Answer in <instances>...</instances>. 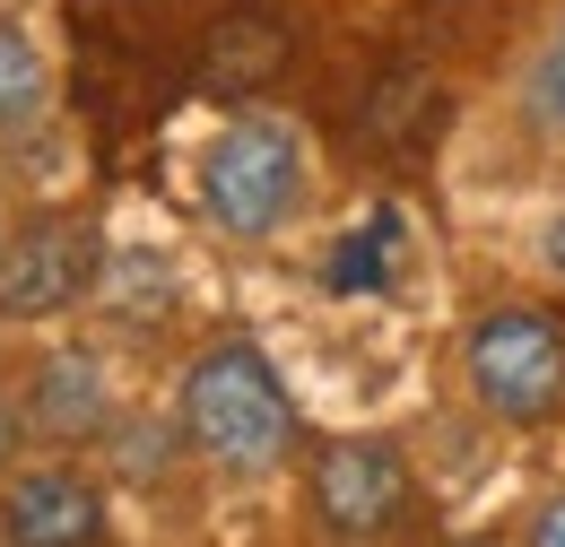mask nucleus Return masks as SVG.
<instances>
[{"label":"nucleus","instance_id":"ddd939ff","mask_svg":"<svg viewBox=\"0 0 565 547\" xmlns=\"http://www.w3.org/2000/svg\"><path fill=\"white\" fill-rule=\"evenodd\" d=\"M540 253H548V270H565V217L548 226V244H540Z\"/></svg>","mask_w":565,"mask_h":547},{"label":"nucleus","instance_id":"1a4fd4ad","mask_svg":"<svg viewBox=\"0 0 565 547\" xmlns=\"http://www.w3.org/2000/svg\"><path fill=\"white\" fill-rule=\"evenodd\" d=\"M44 87H53V69H44V53L0 18V131H18V122H35L44 114Z\"/></svg>","mask_w":565,"mask_h":547},{"label":"nucleus","instance_id":"423d86ee","mask_svg":"<svg viewBox=\"0 0 565 547\" xmlns=\"http://www.w3.org/2000/svg\"><path fill=\"white\" fill-rule=\"evenodd\" d=\"M105 539V486L71 461L18 470L0 486V547H96Z\"/></svg>","mask_w":565,"mask_h":547},{"label":"nucleus","instance_id":"0eeeda50","mask_svg":"<svg viewBox=\"0 0 565 547\" xmlns=\"http://www.w3.org/2000/svg\"><path fill=\"white\" fill-rule=\"evenodd\" d=\"M26 417H35L44 435H62V443H87V435L105 426V374H96L87 356H53L44 383H35V400H26Z\"/></svg>","mask_w":565,"mask_h":547},{"label":"nucleus","instance_id":"39448f33","mask_svg":"<svg viewBox=\"0 0 565 547\" xmlns=\"http://www.w3.org/2000/svg\"><path fill=\"white\" fill-rule=\"evenodd\" d=\"M105 270V244L87 217H35L0 244V322H53Z\"/></svg>","mask_w":565,"mask_h":547},{"label":"nucleus","instance_id":"4468645a","mask_svg":"<svg viewBox=\"0 0 565 547\" xmlns=\"http://www.w3.org/2000/svg\"><path fill=\"white\" fill-rule=\"evenodd\" d=\"M461 547H495V539H461Z\"/></svg>","mask_w":565,"mask_h":547},{"label":"nucleus","instance_id":"7ed1b4c3","mask_svg":"<svg viewBox=\"0 0 565 547\" xmlns=\"http://www.w3.org/2000/svg\"><path fill=\"white\" fill-rule=\"evenodd\" d=\"M461 374L495 426H548L565 409V322L540 304H495L461 340Z\"/></svg>","mask_w":565,"mask_h":547},{"label":"nucleus","instance_id":"20e7f679","mask_svg":"<svg viewBox=\"0 0 565 547\" xmlns=\"http://www.w3.org/2000/svg\"><path fill=\"white\" fill-rule=\"evenodd\" d=\"M313 522L331 530V539H392L401 522H409V461H401V443H383V435H331V443H313Z\"/></svg>","mask_w":565,"mask_h":547},{"label":"nucleus","instance_id":"f257e3e1","mask_svg":"<svg viewBox=\"0 0 565 547\" xmlns=\"http://www.w3.org/2000/svg\"><path fill=\"white\" fill-rule=\"evenodd\" d=\"M296 400H287L279 365L253 340H217L192 356L183 374V443L226 470V479H270L287 452H296Z\"/></svg>","mask_w":565,"mask_h":547},{"label":"nucleus","instance_id":"6e6552de","mask_svg":"<svg viewBox=\"0 0 565 547\" xmlns=\"http://www.w3.org/2000/svg\"><path fill=\"white\" fill-rule=\"evenodd\" d=\"M392 261H401V208H374L349 244L331 253V287H340V296H374V287L392 278Z\"/></svg>","mask_w":565,"mask_h":547},{"label":"nucleus","instance_id":"f03ea898","mask_svg":"<svg viewBox=\"0 0 565 547\" xmlns=\"http://www.w3.org/2000/svg\"><path fill=\"white\" fill-rule=\"evenodd\" d=\"M201 208L217 235L262 244L305 208V148L279 114H235L201 157Z\"/></svg>","mask_w":565,"mask_h":547},{"label":"nucleus","instance_id":"f8f14e48","mask_svg":"<svg viewBox=\"0 0 565 547\" xmlns=\"http://www.w3.org/2000/svg\"><path fill=\"white\" fill-rule=\"evenodd\" d=\"M9 461H18V409L0 400V470H9Z\"/></svg>","mask_w":565,"mask_h":547},{"label":"nucleus","instance_id":"9b49d317","mask_svg":"<svg viewBox=\"0 0 565 547\" xmlns=\"http://www.w3.org/2000/svg\"><path fill=\"white\" fill-rule=\"evenodd\" d=\"M522 547H565V495H548V504L531 513V539Z\"/></svg>","mask_w":565,"mask_h":547},{"label":"nucleus","instance_id":"9d476101","mask_svg":"<svg viewBox=\"0 0 565 547\" xmlns=\"http://www.w3.org/2000/svg\"><path fill=\"white\" fill-rule=\"evenodd\" d=\"M522 105H531V122L565 131V26L540 44V62H531V78H522Z\"/></svg>","mask_w":565,"mask_h":547}]
</instances>
